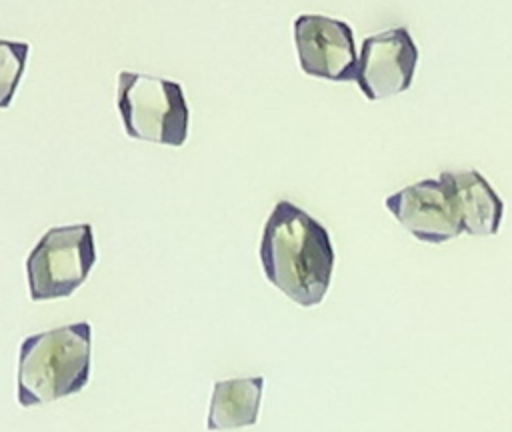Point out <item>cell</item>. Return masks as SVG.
I'll return each mask as SVG.
<instances>
[{
    "mask_svg": "<svg viewBox=\"0 0 512 432\" xmlns=\"http://www.w3.org/2000/svg\"><path fill=\"white\" fill-rule=\"evenodd\" d=\"M116 108L134 140L178 148L188 138L190 110L178 82L122 70L116 76Z\"/></svg>",
    "mask_w": 512,
    "mask_h": 432,
    "instance_id": "obj_3",
    "label": "cell"
},
{
    "mask_svg": "<svg viewBox=\"0 0 512 432\" xmlns=\"http://www.w3.org/2000/svg\"><path fill=\"white\" fill-rule=\"evenodd\" d=\"M438 180L454 204L462 232L472 236H492L498 232L504 204L480 172H442Z\"/></svg>",
    "mask_w": 512,
    "mask_h": 432,
    "instance_id": "obj_8",
    "label": "cell"
},
{
    "mask_svg": "<svg viewBox=\"0 0 512 432\" xmlns=\"http://www.w3.org/2000/svg\"><path fill=\"white\" fill-rule=\"evenodd\" d=\"M384 206L420 242L442 244L462 234L460 218L438 178L398 190L384 200Z\"/></svg>",
    "mask_w": 512,
    "mask_h": 432,
    "instance_id": "obj_7",
    "label": "cell"
},
{
    "mask_svg": "<svg viewBox=\"0 0 512 432\" xmlns=\"http://www.w3.org/2000/svg\"><path fill=\"white\" fill-rule=\"evenodd\" d=\"M260 264L266 280L292 302L316 306L324 300L334 270L330 234L300 206L280 200L262 230Z\"/></svg>",
    "mask_w": 512,
    "mask_h": 432,
    "instance_id": "obj_1",
    "label": "cell"
},
{
    "mask_svg": "<svg viewBox=\"0 0 512 432\" xmlns=\"http://www.w3.org/2000/svg\"><path fill=\"white\" fill-rule=\"evenodd\" d=\"M30 44L0 38V110L8 108L14 100L16 88L26 68Z\"/></svg>",
    "mask_w": 512,
    "mask_h": 432,
    "instance_id": "obj_10",
    "label": "cell"
},
{
    "mask_svg": "<svg viewBox=\"0 0 512 432\" xmlns=\"http://www.w3.org/2000/svg\"><path fill=\"white\" fill-rule=\"evenodd\" d=\"M294 46L304 74L334 82L356 78L354 32L346 22L322 14H302L294 20Z\"/></svg>",
    "mask_w": 512,
    "mask_h": 432,
    "instance_id": "obj_5",
    "label": "cell"
},
{
    "mask_svg": "<svg viewBox=\"0 0 512 432\" xmlns=\"http://www.w3.org/2000/svg\"><path fill=\"white\" fill-rule=\"evenodd\" d=\"M264 390V378H232L220 380L212 386V398L208 408V430H232L254 426L258 420L260 400Z\"/></svg>",
    "mask_w": 512,
    "mask_h": 432,
    "instance_id": "obj_9",
    "label": "cell"
},
{
    "mask_svg": "<svg viewBox=\"0 0 512 432\" xmlns=\"http://www.w3.org/2000/svg\"><path fill=\"white\" fill-rule=\"evenodd\" d=\"M418 48L406 28H390L362 42L356 84L368 100H382L410 88Z\"/></svg>",
    "mask_w": 512,
    "mask_h": 432,
    "instance_id": "obj_6",
    "label": "cell"
},
{
    "mask_svg": "<svg viewBox=\"0 0 512 432\" xmlns=\"http://www.w3.org/2000/svg\"><path fill=\"white\" fill-rule=\"evenodd\" d=\"M96 264L90 224L50 228L26 258L28 292L34 302L66 298L76 292Z\"/></svg>",
    "mask_w": 512,
    "mask_h": 432,
    "instance_id": "obj_4",
    "label": "cell"
},
{
    "mask_svg": "<svg viewBox=\"0 0 512 432\" xmlns=\"http://www.w3.org/2000/svg\"><path fill=\"white\" fill-rule=\"evenodd\" d=\"M90 344L88 322L24 338L18 352V404L32 408L80 392L90 378Z\"/></svg>",
    "mask_w": 512,
    "mask_h": 432,
    "instance_id": "obj_2",
    "label": "cell"
}]
</instances>
